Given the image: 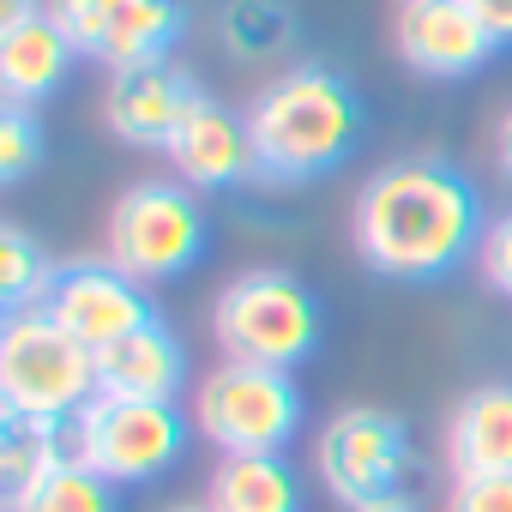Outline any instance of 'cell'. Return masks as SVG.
<instances>
[{
	"label": "cell",
	"mask_w": 512,
	"mask_h": 512,
	"mask_svg": "<svg viewBox=\"0 0 512 512\" xmlns=\"http://www.w3.org/2000/svg\"><path fill=\"white\" fill-rule=\"evenodd\" d=\"M211 512H302V482L290 458H217L205 482Z\"/></svg>",
	"instance_id": "obj_17"
},
{
	"label": "cell",
	"mask_w": 512,
	"mask_h": 512,
	"mask_svg": "<svg viewBox=\"0 0 512 512\" xmlns=\"http://www.w3.org/2000/svg\"><path fill=\"white\" fill-rule=\"evenodd\" d=\"M7 512H121V488L73 452L55 470H43L31 488H19L7 500Z\"/></svg>",
	"instance_id": "obj_20"
},
{
	"label": "cell",
	"mask_w": 512,
	"mask_h": 512,
	"mask_svg": "<svg viewBox=\"0 0 512 512\" xmlns=\"http://www.w3.org/2000/svg\"><path fill=\"white\" fill-rule=\"evenodd\" d=\"M494 163H500V175L512 181V109H506L500 127H494Z\"/></svg>",
	"instance_id": "obj_27"
},
{
	"label": "cell",
	"mask_w": 512,
	"mask_h": 512,
	"mask_svg": "<svg viewBox=\"0 0 512 512\" xmlns=\"http://www.w3.org/2000/svg\"><path fill=\"white\" fill-rule=\"evenodd\" d=\"M163 512H211L205 500H175V506H163Z\"/></svg>",
	"instance_id": "obj_29"
},
{
	"label": "cell",
	"mask_w": 512,
	"mask_h": 512,
	"mask_svg": "<svg viewBox=\"0 0 512 512\" xmlns=\"http://www.w3.org/2000/svg\"><path fill=\"white\" fill-rule=\"evenodd\" d=\"M350 235L374 278L392 284H440L488 235L476 181L440 151H404L380 163L350 205Z\"/></svg>",
	"instance_id": "obj_1"
},
{
	"label": "cell",
	"mask_w": 512,
	"mask_h": 512,
	"mask_svg": "<svg viewBox=\"0 0 512 512\" xmlns=\"http://www.w3.org/2000/svg\"><path fill=\"white\" fill-rule=\"evenodd\" d=\"M49 13L73 37L79 61H97L109 73L169 61L187 31L181 0H49Z\"/></svg>",
	"instance_id": "obj_9"
},
{
	"label": "cell",
	"mask_w": 512,
	"mask_h": 512,
	"mask_svg": "<svg viewBox=\"0 0 512 512\" xmlns=\"http://www.w3.org/2000/svg\"><path fill=\"white\" fill-rule=\"evenodd\" d=\"M61 458H73V422L0 410V494L7 500L31 488L43 470H55Z\"/></svg>",
	"instance_id": "obj_18"
},
{
	"label": "cell",
	"mask_w": 512,
	"mask_h": 512,
	"mask_svg": "<svg viewBox=\"0 0 512 512\" xmlns=\"http://www.w3.org/2000/svg\"><path fill=\"white\" fill-rule=\"evenodd\" d=\"M446 512H512V476H470L446 488Z\"/></svg>",
	"instance_id": "obj_24"
},
{
	"label": "cell",
	"mask_w": 512,
	"mask_h": 512,
	"mask_svg": "<svg viewBox=\"0 0 512 512\" xmlns=\"http://www.w3.org/2000/svg\"><path fill=\"white\" fill-rule=\"evenodd\" d=\"M211 338H217L223 362L296 374L320 350V338H326V308H320V296L296 272L253 266V272H235L217 290V302H211Z\"/></svg>",
	"instance_id": "obj_3"
},
{
	"label": "cell",
	"mask_w": 512,
	"mask_h": 512,
	"mask_svg": "<svg viewBox=\"0 0 512 512\" xmlns=\"http://www.w3.org/2000/svg\"><path fill=\"white\" fill-rule=\"evenodd\" d=\"M97 386L109 398H157V404H175L187 392V344L151 320L139 332H127L121 344L97 350Z\"/></svg>",
	"instance_id": "obj_15"
},
{
	"label": "cell",
	"mask_w": 512,
	"mask_h": 512,
	"mask_svg": "<svg viewBox=\"0 0 512 512\" xmlns=\"http://www.w3.org/2000/svg\"><path fill=\"white\" fill-rule=\"evenodd\" d=\"M61 278V260L19 223H0V308L7 314H25V308H43L49 290Z\"/></svg>",
	"instance_id": "obj_21"
},
{
	"label": "cell",
	"mask_w": 512,
	"mask_h": 512,
	"mask_svg": "<svg viewBox=\"0 0 512 512\" xmlns=\"http://www.w3.org/2000/svg\"><path fill=\"white\" fill-rule=\"evenodd\" d=\"M43 151H49V139H43V127H37V115H31L25 103H7V109H0V181L19 187V181L43 163Z\"/></svg>",
	"instance_id": "obj_22"
},
{
	"label": "cell",
	"mask_w": 512,
	"mask_h": 512,
	"mask_svg": "<svg viewBox=\"0 0 512 512\" xmlns=\"http://www.w3.org/2000/svg\"><path fill=\"white\" fill-rule=\"evenodd\" d=\"M446 470L452 482L470 476H512V380L470 386L446 416Z\"/></svg>",
	"instance_id": "obj_14"
},
{
	"label": "cell",
	"mask_w": 512,
	"mask_h": 512,
	"mask_svg": "<svg viewBox=\"0 0 512 512\" xmlns=\"http://www.w3.org/2000/svg\"><path fill=\"white\" fill-rule=\"evenodd\" d=\"M314 470H320V488L344 512L386 500V494H410V482H416L410 422L380 404H344L314 434Z\"/></svg>",
	"instance_id": "obj_7"
},
{
	"label": "cell",
	"mask_w": 512,
	"mask_h": 512,
	"mask_svg": "<svg viewBox=\"0 0 512 512\" xmlns=\"http://www.w3.org/2000/svg\"><path fill=\"white\" fill-rule=\"evenodd\" d=\"M43 308H49L79 344H91V350H109V344H121L127 332H139V326L157 320L145 284L127 278L115 260H67Z\"/></svg>",
	"instance_id": "obj_10"
},
{
	"label": "cell",
	"mask_w": 512,
	"mask_h": 512,
	"mask_svg": "<svg viewBox=\"0 0 512 512\" xmlns=\"http://www.w3.org/2000/svg\"><path fill=\"white\" fill-rule=\"evenodd\" d=\"M163 157H169L175 181H187L193 193H229L241 181H260V151H253L247 109H229L217 97H199L187 109V121L175 127Z\"/></svg>",
	"instance_id": "obj_13"
},
{
	"label": "cell",
	"mask_w": 512,
	"mask_h": 512,
	"mask_svg": "<svg viewBox=\"0 0 512 512\" xmlns=\"http://www.w3.org/2000/svg\"><path fill=\"white\" fill-rule=\"evenodd\" d=\"M187 428H193V416H187L181 404L109 398V392H97V398L73 416V452H79L97 476H109L115 488H139V482H157L163 470L181 464Z\"/></svg>",
	"instance_id": "obj_8"
},
{
	"label": "cell",
	"mask_w": 512,
	"mask_h": 512,
	"mask_svg": "<svg viewBox=\"0 0 512 512\" xmlns=\"http://www.w3.org/2000/svg\"><path fill=\"white\" fill-rule=\"evenodd\" d=\"M356 512H422V506H416V494H386V500H368Z\"/></svg>",
	"instance_id": "obj_28"
},
{
	"label": "cell",
	"mask_w": 512,
	"mask_h": 512,
	"mask_svg": "<svg viewBox=\"0 0 512 512\" xmlns=\"http://www.w3.org/2000/svg\"><path fill=\"white\" fill-rule=\"evenodd\" d=\"M476 272H482V284H488L494 296L512 302V211H500V217L488 223V235H482V247H476Z\"/></svg>",
	"instance_id": "obj_23"
},
{
	"label": "cell",
	"mask_w": 512,
	"mask_h": 512,
	"mask_svg": "<svg viewBox=\"0 0 512 512\" xmlns=\"http://www.w3.org/2000/svg\"><path fill=\"white\" fill-rule=\"evenodd\" d=\"M199 79L169 55V61H145V67H121L103 85V127L133 145V151H169L175 127L187 121V109L199 103Z\"/></svg>",
	"instance_id": "obj_12"
},
{
	"label": "cell",
	"mask_w": 512,
	"mask_h": 512,
	"mask_svg": "<svg viewBox=\"0 0 512 512\" xmlns=\"http://www.w3.org/2000/svg\"><path fill=\"white\" fill-rule=\"evenodd\" d=\"M247 127H253V151H260V181L302 187L356 157L368 133V109L338 67L296 61L247 97Z\"/></svg>",
	"instance_id": "obj_2"
},
{
	"label": "cell",
	"mask_w": 512,
	"mask_h": 512,
	"mask_svg": "<svg viewBox=\"0 0 512 512\" xmlns=\"http://www.w3.org/2000/svg\"><path fill=\"white\" fill-rule=\"evenodd\" d=\"M302 386L284 368L217 362L193 386V428L217 458H284L302 434Z\"/></svg>",
	"instance_id": "obj_4"
},
{
	"label": "cell",
	"mask_w": 512,
	"mask_h": 512,
	"mask_svg": "<svg viewBox=\"0 0 512 512\" xmlns=\"http://www.w3.org/2000/svg\"><path fill=\"white\" fill-rule=\"evenodd\" d=\"M205 205L187 181H133L115 205H109V223H103V260H115L127 278H139L145 290L151 284H169V278H187L199 260H205Z\"/></svg>",
	"instance_id": "obj_6"
},
{
	"label": "cell",
	"mask_w": 512,
	"mask_h": 512,
	"mask_svg": "<svg viewBox=\"0 0 512 512\" xmlns=\"http://www.w3.org/2000/svg\"><path fill=\"white\" fill-rule=\"evenodd\" d=\"M470 13L488 25V37L500 49H512V0H470Z\"/></svg>",
	"instance_id": "obj_25"
},
{
	"label": "cell",
	"mask_w": 512,
	"mask_h": 512,
	"mask_svg": "<svg viewBox=\"0 0 512 512\" xmlns=\"http://www.w3.org/2000/svg\"><path fill=\"white\" fill-rule=\"evenodd\" d=\"M73 61H79V49H73V37L55 25L49 7H43L37 19L13 25V31H0V91H7V103H25V109L49 103V97L67 85Z\"/></svg>",
	"instance_id": "obj_16"
},
{
	"label": "cell",
	"mask_w": 512,
	"mask_h": 512,
	"mask_svg": "<svg viewBox=\"0 0 512 512\" xmlns=\"http://www.w3.org/2000/svg\"><path fill=\"white\" fill-rule=\"evenodd\" d=\"M97 350L79 344L49 308L7 314L0 326V410L73 422L97 398Z\"/></svg>",
	"instance_id": "obj_5"
},
{
	"label": "cell",
	"mask_w": 512,
	"mask_h": 512,
	"mask_svg": "<svg viewBox=\"0 0 512 512\" xmlns=\"http://www.w3.org/2000/svg\"><path fill=\"white\" fill-rule=\"evenodd\" d=\"M217 37L235 61H278L296 43V7L290 0H223Z\"/></svg>",
	"instance_id": "obj_19"
},
{
	"label": "cell",
	"mask_w": 512,
	"mask_h": 512,
	"mask_svg": "<svg viewBox=\"0 0 512 512\" xmlns=\"http://www.w3.org/2000/svg\"><path fill=\"white\" fill-rule=\"evenodd\" d=\"M392 49L422 79H470L500 55L488 25L470 13V0H398Z\"/></svg>",
	"instance_id": "obj_11"
},
{
	"label": "cell",
	"mask_w": 512,
	"mask_h": 512,
	"mask_svg": "<svg viewBox=\"0 0 512 512\" xmlns=\"http://www.w3.org/2000/svg\"><path fill=\"white\" fill-rule=\"evenodd\" d=\"M49 7V0H0V31H13V25H25V19H37Z\"/></svg>",
	"instance_id": "obj_26"
}]
</instances>
